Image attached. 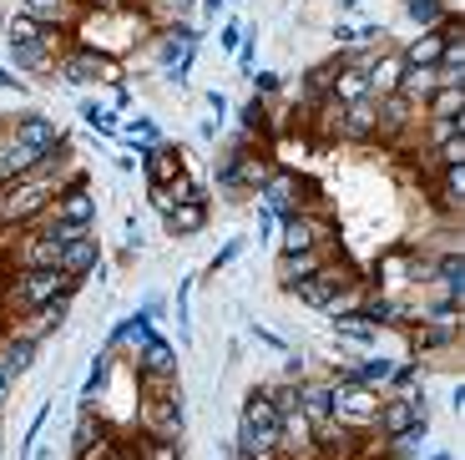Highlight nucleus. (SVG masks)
I'll use <instances>...</instances> for the list:
<instances>
[{"instance_id": "nucleus-1", "label": "nucleus", "mask_w": 465, "mask_h": 460, "mask_svg": "<svg viewBox=\"0 0 465 460\" xmlns=\"http://www.w3.org/2000/svg\"><path fill=\"white\" fill-rule=\"evenodd\" d=\"M76 288H82V278L66 274V268H21L11 284V304L21 314H35L51 299H76Z\"/></svg>"}, {"instance_id": "nucleus-2", "label": "nucleus", "mask_w": 465, "mask_h": 460, "mask_svg": "<svg viewBox=\"0 0 465 460\" xmlns=\"http://www.w3.org/2000/svg\"><path fill=\"white\" fill-rule=\"evenodd\" d=\"M374 415H380V390L339 375V385H334V425H344V430H374Z\"/></svg>"}, {"instance_id": "nucleus-3", "label": "nucleus", "mask_w": 465, "mask_h": 460, "mask_svg": "<svg viewBox=\"0 0 465 460\" xmlns=\"http://www.w3.org/2000/svg\"><path fill=\"white\" fill-rule=\"evenodd\" d=\"M137 425L147 440H177L183 445V395H142Z\"/></svg>"}, {"instance_id": "nucleus-4", "label": "nucleus", "mask_w": 465, "mask_h": 460, "mask_svg": "<svg viewBox=\"0 0 465 460\" xmlns=\"http://www.w3.org/2000/svg\"><path fill=\"white\" fill-rule=\"evenodd\" d=\"M425 420V395H384L380 400V415H374V430L384 440H400Z\"/></svg>"}, {"instance_id": "nucleus-5", "label": "nucleus", "mask_w": 465, "mask_h": 460, "mask_svg": "<svg viewBox=\"0 0 465 460\" xmlns=\"http://www.w3.org/2000/svg\"><path fill=\"white\" fill-rule=\"evenodd\" d=\"M279 430H283L279 405L268 400V390H253V395L243 400V420H238V435H253V440H268V445H279Z\"/></svg>"}, {"instance_id": "nucleus-6", "label": "nucleus", "mask_w": 465, "mask_h": 460, "mask_svg": "<svg viewBox=\"0 0 465 460\" xmlns=\"http://www.w3.org/2000/svg\"><path fill=\"white\" fill-rule=\"evenodd\" d=\"M61 76L71 86H92V81H116V61L112 56H96V51L76 46V51H61Z\"/></svg>"}, {"instance_id": "nucleus-7", "label": "nucleus", "mask_w": 465, "mask_h": 460, "mask_svg": "<svg viewBox=\"0 0 465 460\" xmlns=\"http://www.w3.org/2000/svg\"><path fill=\"white\" fill-rule=\"evenodd\" d=\"M349 268H339V264H324L319 274H309V278H299V284L289 288V294H299V304H309V309H329V299H334L339 288L349 284Z\"/></svg>"}, {"instance_id": "nucleus-8", "label": "nucleus", "mask_w": 465, "mask_h": 460, "mask_svg": "<svg viewBox=\"0 0 465 460\" xmlns=\"http://www.w3.org/2000/svg\"><path fill=\"white\" fill-rule=\"evenodd\" d=\"M51 223H76V228H92V223H96V193L86 183L61 187L56 203H51Z\"/></svg>"}, {"instance_id": "nucleus-9", "label": "nucleus", "mask_w": 465, "mask_h": 460, "mask_svg": "<svg viewBox=\"0 0 465 460\" xmlns=\"http://www.w3.org/2000/svg\"><path fill=\"white\" fill-rule=\"evenodd\" d=\"M11 137L21 142V147H31L35 157H51L56 147H66V142H61V127L51 122V116H41V112H31V116H15Z\"/></svg>"}, {"instance_id": "nucleus-10", "label": "nucleus", "mask_w": 465, "mask_h": 460, "mask_svg": "<svg viewBox=\"0 0 465 460\" xmlns=\"http://www.w3.org/2000/svg\"><path fill=\"white\" fill-rule=\"evenodd\" d=\"M329 238L324 218H309V213H283V254H309Z\"/></svg>"}, {"instance_id": "nucleus-11", "label": "nucleus", "mask_w": 465, "mask_h": 460, "mask_svg": "<svg viewBox=\"0 0 465 460\" xmlns=\"http://www.w3.org/2000/svg\"><path fill=\"white\" fill-rule=\"evenodd\" d=\"M142 167H147V187H167L173 177H183V147L152 142V147L142 152Z\"/></svg>"}, {"instance_id": "nucleus-12", "label": "nucleus", "mask_w": 465, "mask_h": 460, "mask_svg": "<svg viewBox=\"0 0 465 460\" xmlns=\"http://www.w3.org/2000/svg\"><path fill=\"white\" fill-rule=\"evenodd\" d=\"M15 268H61V243L51 238L46 228L25 233V238L15 243Z\"/></svg>"}, {"instance_id": "nucleus-13", "label": "nucleus", "mask_w": 465, "mask_h": 460, "mask_svg": "<svg viewBox=\"0 0 465 460\" xmlns=\"http://www.w3.org/2000/svg\"><path fill=\"white\" fill-rule=\"evenodd\" d=\"M364 76H370V96H390V92H400V76H405V56H400V51H374L370 66H364Z\"/></svg>"}, {"instance_id": "nucleus-14", "label": "nucleus", "mask_w": 465, "mask_h": 460, "mask_svg": "<svg viewBox=\"0 0 465 460\" xmlns=\"http://www.w3.org/2000/svg\"><path fill=\"white\" fill-rule=\"evenodd\" d=\"M299 415H303L314 430L329 425V420H334V385H319V380L299 385Z\"/></svg>"}, {"instance_id": "nucleus-15", "label": "nucleus", "mask_w": 465, "mask_h": 460, "mask_svg": "<svg viewBox=\"0 0 465 460\" xmlns=\"http://www.w3.org/2000/svg\"><path fill=\"white\" fill-rule=\"evenodd\" d=\"M96 264H102V243H96V233H82V238L61 243V268H66V274L86 278Z\"/></svg>"}, {"instance_id": "nucleus-16", "label": "nucleus", "mask_w": 465, "mask_h": 460, "mask_svg": "<svg viewBox=\"0 0 465 460\" xmlns=\"http://www.w3.org/2000/svg\"><path fill=\"white\" fill-rule=\"evenodd\" d=\"M329 102H339V106L370 102V76H364V66H349V61H339V66H334V92H329Z\"/></svg>"}, {"instance_id": "nucleus-17", "label": "nucleus", "mask_w": 465, "mask_h": 460, "mask_svg": "<svg viewBox=\"0 0 465 460\" xmlns=\"http://www.w3.org/2000/svg\"><path fill=\"white\" fill-rule=\"evenodd\" d=\"M440 51H445V35H440V25H435V31H420L400 56H405L410 71H425V66H440Z\"/></svg>"}, {"instance_id": "nucleus-18", "label": "nucleus", "mask_w": 465, "mask_h": 460, "mask_svg": "<svg viewBox=\"0 0 465 460\" xmlns=\"http://www.w3.org/2000/svg\"><path fill=\"white\" fill-rule=\"evenodd\" d=\"M35 365V339H25V334H11V339H0V369L11 375V380H21L25 369Z\"/></svg>"}, {"instance_id": "nucleus-19", "label": "nucleus", "mask_w": 465, "mask_h": 460, "mask_svg": "<svg viewBox=\"0 0 465 460\" xmlns=\"http://www.w3.org/2000/svg\"><path fill=\"white\" fill-rule=\"evenodd\" d=\"M339 137H349V142L374 137V96L370 102H354V106H339Z\"/></svg>"}, {"instance_id": "nucleus-20", "label": "nucleus", "mask_w": 465, "mask_h": 460, "mask_svg": "<svg viewBox=\"0 0 465 460\" xmlns=\"http://www.w3.org/2000/svg\"><path fill=\"white\" fill-rule=\"evenodd\" d=\"M329 264V254L324 248H309V254H279V274H283V288H293L299 278H309V274H319V268Z\"/></svg>"}, {"instance_id": "nucleus-21", "label": "nucleus", "mask_w": 465, "mask_h": 460, "mask_svg": "<svg viewBox=\"0 0 465 460\" xmlns=\"http://www.w3.org/2000/svg\"><path fill=\"white\" fill-rule=\"evenodd\" d=\"M66 314H71V299H51V304H41V309L31 314V324H25L21 334L41 345V339H46L51 329H61V324H66Z\"/></svg>"}, {"instance_id": "nucleus-22", "label": "nucleus", "mask_w": 465, "mask_h": 460, "mask_svg": "<svg viewBox=\"0 0 465 460\" xmlns=\"http://www.w3.org/2000/svg\"><path fill=\"white\" fill-rule=\"evenodd\" d=\"M208 228V203H177L173 213H167V233L173 238H193V233Z\"/></svg>"}, {"instance_id": "nucleus-23", "label": "nucleus", "mask_w": 465, "mask_h": 460, "mask_svg": "<svg viewBox=\"0 0 465 460\" xmlns=\"http://www.w3.org/2000/svg\"><path fill=\"white\" fill-rule=\"evenodd\" d=\"M425 116H430V122L465 116V86H435V92L425 96Z\"/></svg>"}, {"instance_id": "nucleus-24", "label": "nucleus", "mask_w": 465, "mask_h": 460, "mask_svg": "<svg viewBox=\"0 0 465 460\" xmlns=\"http://www.w3.org/2000/svg\"><path fill=\"white\" fill-rule=\"evenodd\" d=\"M46 31L51 25H41L35 15H25V11H15L11 21H5V46H35V41H46Z\"/></svg>"}, {"instance_id": "nucleus-25", "label": "nucleus", "mask_w": 465, "mask_h": 460, "mask_svg": "<svg viewBox=\"0 0 465 460\" xmlns=\"http://www.w3.org/2000/svg\"><path fill=\"white\" fill-rule=\"evenodd\" d=\"M405 11L420 31H435V25L445 21V0H405Z\"/></svg>"}, {"instance_id": "nucleus-26", "label": "nucleus", "mask_w": 465, "mask_h": 460, "mask_svg": "<svg viewBox=\"0 0 465 460\" xmlns=\"http://www.w3.org/2000/svg\"><path fill=\"white\" fill-rule=\"evenodd\" d=\"M21 11L35 15L41 25H56V21H66V15H71V0H21Z\"/></svg>"}, {"instance_id": "nucleus-27", "label": "nucleus", "mask_w": 465, "mask_h": 460, "mask_svg": "<svg viewBox=\"0 0 465 460\" xmlns=\"http://www.w3.org/2000/svg\"><path fill=\"white\" fill-rule=\"evenodd\" d=\"M440 203L445 207L465 203V167H440Z\"/></svg>"}, {"instance_id": "nucleus-28", "label": "nucleus", "mask_w": 465, "mask_h": 460, "mask_svg": "<svg viewBox=\"0 0 465 460\" xmlns=\"http://www.w3.org/2000/svg\"><path fill=\"white\" fill-rule=\"evenodd\" d=\"M106 375H112V355H96L92 375H86V390H82V400H86V405H96V395L106 390Z\"/></svg>"}, {"instance_id": "nucleus-29", "label": "nucleus", "mask_w": 465, "mask_h": 460, "mask_svg": "<svg viewBox=\"0 0 465 460\" xmlns=\"http://www.w3.org/2000/svg\"><path fill=\"white\" fill-rule=\"evenodd\" d=\"M435 167H465V137H450L435 147Z\"/></svg>"}, {"instance_id": "nucleus-30", "label": "nucleus", "mask_w": 465, "mask_h": 460, "mask_svg": "<svg viewBox=\"0 0 465 460\" xmlns=\"http://www.w3.org/2000/svg\"><path fill=\"white\" fill-rule=\"evenodd\" d=\"M450 137H465V116H445V122H430V142L440 147V142Z\"/></svg>"}, {"instance_id": "nucleus-31", "label": "nucleus", "mask_w": 465, "mask_h": 460, "mask_svg": "<svg viewBox=\"0 0 465 460\" xmlns=\"http://www.w3.org/2000/svg\"><path fill=\"white\" fill-rule=\"evenodd\" d=\"M82 116H86V127H96V132H112L116 122H112V112H106V106H82Z\"/></svg>"}, {"instance_id": "nucleus-32", "label": "nucleus", "mask_w": 465, "mask_h": 460, "mask_svg": "<svg viewBox=\"0 0 465 460\" xmlns=\"http://www.w3.org/2000/svg\"><path fill=\"white\" fill-rule=\"evenodd\" d=\"M147 460H183L177 440H147Z\"/></svg>"}, {"instance_id": "nucleus-33", "label": "nucleus", "mask_w": 465, "mask_h": 460, "mask_svg": "<svg viewBox=\"0 0 465 460\" xmlns=\"http://www.w3.org/2000/svg\"><path fill=\"white\" fill-rule=\"evenodd\" d=\"M157 5H163V15H187L198 0H157Z\"/></svg>"}, {"instance_id": "nucleus-34", "label": "nucleus", "mask_w": 465, "mask_h": 460, "mask_svg": "<svg viewBox=\"0 0 465 460\" xmlns=\"http://www.w3.org/2000/svg\"><path fill=\"white\" fill-rule=\"evenodd\" d=\"M238 248H243V243H228V248H223V254H218V258H213V274H218V268H228V264H232V258H238Z\"/></svg>"}, {"instance_id": "nucleus-35", "label": "nucleus", "mask_w": 465, "mask_h": 460, "mask_svg": "<svg viewBox=\"0 0 465 460\" xmlns=\"http://www.w3.org/2000/svg\"><path fill=\"white\" fill-rule=\"evenodd\" d=\"M253 334H258V345H268V349H289V345H283V339H279V334H268V329H258V324H253Z\"/></svg>"}, {"instance_id": "nucleus-36", "label": "nucleus", "mask_w": 465, "mask_h": 460, "mask_svg": "<svg viewBox=\"0 0 465 460\" xmlns=\"http://www.w3.org/2000/svg\"><path fill=\"white\" fill-rule=\"evenodd\" d=\"M208 106L218 112V122H223V112H228V96H223V92H208Z\"/></svg>"}, {"instance_id": "nucleus-37", "label": "nucleus", "mask_w": 465, "mask_h": 460, "mask_svg": "<svg viewBox=\"0 0 465 460\" xmlns=\"http://www.w3.org/2000/svg\"><path fill=\"white\" fill-rule=\"evenodd\" d=\"M11 385H15V380H11V375H5V369H0V405L11 400Z\"/></svg>"}, {"instance_id": "nucleus-38", "label": "nucleus", "mask_w": 465, "mask_h": 460, "mask_svg": "<svg viewBox=\"0 0 465 460\" xmlns=\"http://www.w3.org/2000/svg\"><path fill=\"white\" fill-rule=\"evenodd\" d=\"M0 86H5V92H15V86H21V81H15V76H11V71L0 66Z\"/></svg>"}, {"instance_id": "nucleus-39", "label": "nucleus", "mask_w": 465, "mask_h": 460, "mask_svg": "<svg viewBox=\"0 0 465 460\" xmlns=\"http://www.w3.org/2000/svg\"><path fill=\"white\" fill-rule=\"evenodd\" d=\"M223 5H228V0H203V11H208V15H218Z\"/></svg>"}, {"instance_id": "nucleus-40", "label": "nucleus", "mask_w": 465, "mask_h": 460, "mask_svg": "<svg viewBox=\"0 0 465 460\" xmlns=\"http://www.w3.org/2000/svg\"><path fill=\"white\" fill-rule=\"evenodd\" d=\"M339 5H360V0H339Z\"/></svg>"}, {"instance_id": "nucleus-41", "label": "nucleus", "mask_w": 465, "mask_h": 460, "mask_svg": "<svg viewBox=\"0 0 465 460\" xmlns=\"http://www.w3.org/2000/svg\"><path fill=\"white\" fill-rule=\"evenodd\" d=\"M76 460H92V455H76Z\"/></svg>"}, {"instance_id": "nucleus-42", "label": "nucleus", "mask_w": 465, "mask_h": 460, "mask_svg": "<svg viewBox=\"0 0 465 460\" xmlns=\"http://www.w3.org/2000/svg\"><path fill=\"white\" fill-rule=\"evenodd\" d=\"M0 187H5V183H0Z\"/></svg>"}]
</instances>
